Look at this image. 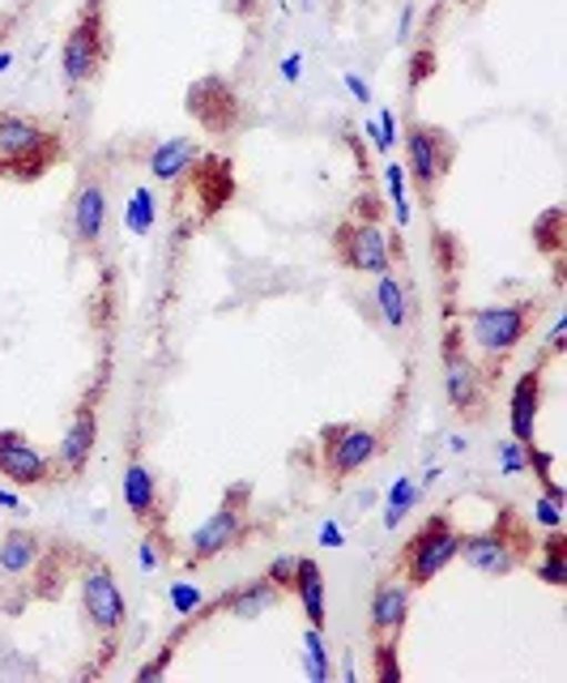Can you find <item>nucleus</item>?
I'll use <instances>...</instances> for the list:
<instances>
[{
	"instance_id": "f257e3e1",
	"label": "nucleus",
	"mask_w": 567,
	"mask_h": 683,
	"mask_svg": "<svg viewBox=\"0 0 567 683\" xmlns=\"http://www.w3.org/2000/svg\"><path fill=\"white\" fill-rule=\"evenodd\" d=\"M534 546H538V539H534L529 518L516 513L513 504H499V509H495V521H490L486 530L460 534L457 560H465L474 573H483V576H508L529 564Z\"/></svg>"
},
{
	"instance_id": "f03ea898",
	"label": "nucleus",
	"mask_w": 567,
	"mask_h": 683,
	"mask_svg": "<svg viewBox=\"0 0 567 683\" xmlns=\"http://www.w3.org/2000/svg\"><path fill=\"white\" fill-rule=\"evenodd\" d=\"M541 317V295H525V300H508V303H483V308H469L465 321H469V342L478 351V368L495 381L499 368L508 363L516 346L529 338V329L538 325Z\"/></svg>"
},
{
	"instance_id": "7ed1b4c3",
	"label": "nucleus",
	"mask_w": 567,
	"mask_h": 683,
	"mask_svg": "<svg viewBox=\"0 0 567 683\" xmlns=\"http://www.w3.org/2000/svg\"><path fill=\"white\" fill-rule=\"evenodd\" d=\"M78 594H81V620L85 629L99 636L103 650H115V641L129 629V599L120 590V576L103 555H81L78 564Z\"/></svg>"
},
{
	"instance_id": "20e7f679",
	"label": "nucleus",
	"mask_w": 567,
	"mask_h": 683,
	"mask_svg": "<svg viewBox=\"0 0 567 683\" xmlns=\"http://www.w3.org/2000/svg\"><path fill=\"white\" fill-rule=\"evenodd\" d=\"M247 534H252V488H247V483H235L231 492L222 495V504H217L214 513L192 530L189 551H184V569H205V564H214L217 555L235 551Z\"/></svg>"
},
{
	"instance_id": "39448f33",
	"label": "nucleus",
	"mask_w": 567,
	"mask_h": 683,
	"mask_svg": "<svg viewBox=\"0 0 567 683\" xmlns=\"http://www.w3.org/2000/svg\"><path fill=\"white\" fill-rule=\"evenodd\" d=\"M460 534H465V530H457L453 513H432V518L423 521V525L409 534V543L402 546V560H397V573H402L405 585H409V590L432 585L435 576L457 560Z\"/></svg>"
},
{
	"instance_id": "423d86ee",
	"label": "nucleus",
	"mask_w": 567,
	"mask_h": 683,
	"mask_svg": "<svg viewBox=\"0 0 567 683\" xmlns=\"http://www.w3.org/2000/svg\"><path fill=\"white\" fill-rule=\"evenodd\" d=\"M444 398L465 423H483L490 410V376L465 351V329L457 321L444 329Z\"/></svg>"
},
{
	"instance_id": "0eeeda50",
	"label": "nucleus",
	"mask_w": 567,
	"mask_h": 683,
	"mask_svg": "<svg viewBox=\"0 0 567 683\" xmlns=\"http://www.w3.org/2000/svg\"><path fill=\"white\" fill-rule=\"evenodd\" d=\"M108 13H103V0H85L78 13L73 30L64 34V48H60V73L69 90H81L99 78L103 60H108Z\"/></svg>"
},
{
	"instance_id": "6e6552de",
	"label": "nucleus",
	"mask_w": 567,
	"mask_h": 683,
	"mask_svg": "<svg viewBox=\"0 0 567 683\" xmlns=\"http://www.w3.org/2000/svg\"><path fill=\"white\" fill-rule=\"evenodd\" d=\"M405 180H414V189L423 192V201H432L435 189L444 184L448 167L457 159V141L448 129L427 124V120H409L405 124Z\"/></svg>"
},
{
	"instance_id": "1a4fd4ad",
	"label": "nucleus",
	"mask_w": 567,
	"mask_h": 683,
	"mask_svg": "<svg viewBox=\"0 0 567 683\" xmlns=\"http://www.w3.org/2000/svg\"><path fill=\"white\" fill-rule=\"evenodd\" d=\"M379 453H384V432H376V428H363V423H328V428H321L324 474L333 483L367 470Z\"/></svg>"
},
{
	"instance_id": "9d476101",
	"label": "nucleus",
	"mask_w": 567,
	"mask_h": 683,
	"mask_svg": "<svg viewBox=\"0 0 567 683\" xmlns=\"http://www.w3.org/2000/svg\"><path fill=\"white\" fill-rule=\"evenodd\" d=\"M103 393H108V376L99 372L94 384L85 389V398L78 402L73 410V419H69V428H64V436L55 444V465H60V474L64 479H78L81 470L90 465L94 458V444H99V406H103Z\"/></svg>"
},
{
	"instance_id": "9b49d317",
	"label": "nucleus",
	"mask_w": 567,
	"mask_h": 683,
	"mask_svg": "<svg viewBox=\"0 0 567 683\" xmlns=\"http://www.w3.org/2000/svg\"><path fill=\"white\" fill-rule=\"evenodd\" d=\"M0 479L13 483L18 492H39V488H55L64 474L55 458H48L27 432L0 428Z\"/></svg>"
},
{
	"instance_id": "f8f14e48",
	"label": "nucleus",
	"mask_w": 567,
	"mask_h": 683,
	"mask_svg": "<svg viewBox=\"0 0 567 683\" xmlns=\"http://www.w3.org/2000/svg\"><path fill=\"white\" fill-rule=\"evenodd\" d=\"M337 261L354 273H388L393 270V240L372 219H346L333 231Z\"/></svg>"
},
{
	"instance_id": "ddd939ff",
	"label": "nucleus",
	"mask_w": 567,
	"mask_h": 683,
	"mask_svg": "<svg viewBox=\"0 0 567 683\" xmlns=\"http://www.w3.org/2000/svg\"><path fill=\"white\" fill-rule=\"evenodd\" d=\"M184 108H189V115L205 133L214 137L235 133L243 120L240 90L226 82V78H201V82H192L189 94H184Z\"/></svg>"
},
{
	"instance_id": "4468645a",
	"label": "nucleus",
	"mask_w": 567,
	"mask_h": 683,
	"mask_svg": "<svg viewBox=\"0 0 567 683\" xmlns=\"http://www.w3.org/2000/svg\"><path fill=\"white\" fill-rule=\"evenodd\" d=\"M108 219H111V201H108V184L99 175H85L73 192V210H69V227H73V244L78 252H99L103 235H108Z\"/></svg>"
},
{
	"instance_id": "2eb2a0df",
	"label": "nucleus",
	"mask_w": 567,
	"mask_h": 683,
	"mask_svg": "<svg viewBox=\"0 0 567 683\" xmlns=\"http://www.w3.org/2000/svg\"><path fill=\"white\" fill-rule=\"evenodd\" d=\"M120 492H124V509L133 513V521L141 530H159L166 509H162V479L159 470L145 462L141 453H129L124 462V479H120Z\"/></svg>"
},
{
	"instance_id": "dca6fc26",
	"label": "nucleus",
	"mask_w": 567,
	"mask_h": 683,
	"mask_svg": "<svg viewBox=\"0 0 567 683\" xmlns=\"http://www.w3.org/2000/svg\"><path fill=\"white\" fill-rule=\"evenodd\" d=\"M409 602H414V590L405 585L402 576H393V581H379L376 590H372V620H367V629H372V645H402V632L409 624Z\"/></svg>"
},
{
	"instance_id": "f3484780",
	"label": "nucleus",
	"mask_w": 567,
	"mask_h": 683,
	"mask_svg": "<svg viewBox=\"0 0 567 683\" xmlns=\"http://www.w3.org/2000/svg\"><path fill=\"white\" fill-rule=\"evenodd\" d=\"M555 359L538 351L534 368H525L513 384V402H508V432L520 444H534V428H538V410H541V389H546V368Z\"/></svg>"
},
{
	"instance_id": "a211bd4d",
	"label": "nucleus",
	"mask_w": 567,
	"mask_h": 683,
	"mask_svg": "<svg viewBox=\"0 0 567 683\" xmlns=\"http://www.w3.org/2000/svg\"><path fill=\"white\" fill-rule=\"evenodd\" d=\"M81 551L78 543H64V539H48V551L39 555V564H34V573H30V594L39 602H55L64 594V585H69V576H78V564H81Z\"/></svg>"
},
{
	"instance_id": "6ab92c4d",
	"label": "nucleus",
	"mask_w": 567,
	"mask_h": 683,
	"mask_svg": "<svg viewBox=\"0 0 567 683\" xmlns=\"http://www.w3.org/2000/svg\"><path fill=\"white\" fill-rule=\"evenodd\" d=\"M43 551H48V534H39L30 525H9L0 534V581L4 585H27Z\"/></svg>"
},
{
	"instance_id": "aec40b11",
	"label": "nucleus",
	"mask_w": 567,
	"mask_h": 683,
	"mask_svg": "<svg viewBox=\"0 0 567 683\" xmlns=\"http://www.w3.org/2000/svg\"><path fill=\"white\" fill-rule=\"evenodd\" d=\"M286 602V594L273 585L270 576H252V581H240L235 590H226L217 602H210V615H231V620H261L265 611H273V606H282Z\"/></svg>"
},
{
	"instance_id": "412c9836",
	"label": "nucleus",
	"mask_w": 567,
	"mask_h": 683,
	"mask_svg": "<svg viewBox=\"0 0 567 683\" xmlns=\"http://www.w3.org/2000/svg\"><path fill=\"white\" fill-rule=\"evenodd\" d=\"M201 154H205V145H201L196 137H166V141H159V145L150 150L145 171H150L159 184H180V180H189L192 167L201 163Z\"/></svg>"
},
{
	"instance_id": "4be33fe9",
	"label": "nucleus",
	"mask_w": 567,
	"mask_h": 683,
	"mask_svg": "<svg viewBox=\"0 0 567 683\" xmlns=\"http://www.w3.org/2000/svg\"><path fill=\"white\" fill-rule=\"evenodd\" d=\"M192 189H196V201H201V214L210 219L217 214L231 197H235V175H231V159H205L201 154V163L189 171Z\"/></svg>"
},
{
	"instance_id": "5701e85b",
	"label": "nucleus",
	"mask_w": 567,
	"mask_h": 683,
	"mask_svg": "<svg viewBox=\"0 0 567 683\" xmlns=\"http://www.w3.org/2000/svg\"><path fill=\"white\" fill-rule=\"evenodd\" d=\"M60 159H64V141H60V133H48L39 145L22 150L18 159L0 163V180H22V184H34V180H43Z\"/></svg>"
},
{
	"instance_id": "b1692460",
	"label": "nucleus",
	"mask_w": 567,
	"mask_h": 683,
	"mask_svg": "<svg viewBox=\"0 0 567 683\" xmlns=\"http://www.w3.org/2000/svg\"><path fill=\"white\" fill-rule=\"evenodd\" d=\"M291 599H298L303 606V615H307V624L316 632L328 629V606H324V573L321 564L312 560V555H298L295 564V590H291Z\"/></svg>"
},
{
	"instance_id": "393cba45",
	"label": "nucleus",
	"mask_w": 567,
	"mask_h": 683,
	"mask_svg": "<svg viewBox=\"0 0 567 683\" xmlns=\"http://www.w3.org/2000/svg\"><path fill=\"white\" fill-rule=\"evenodd\" d=\"M52 129H43L34 115H22V111H0V163L18 159L22 150L39 145Z\"/></svg>"
},
{
	"instance_id": "a878e982",
	"label": "nucleus",
	"mask_w": 567,
	"mask_h": 683,
	"mask_svg": "<svg viewBox=\"0 0 567 683\" xmlns=\"http://www.w3.org/2000/svg\"><path fill=\"white\" fill-rule=\"evenodd\" d=\"M529 569H534L538 581L555 585V590H564L567 585V539H564V530H546L541 546H534V555H529Z\"/></svg>"
},
{
	"instance_id": "bb28decb",
	"label": "nucleus",
	"mask_w": 567,
	"mask_h": 683,
	"mask_svg": "<svg viewBox=\"0 0 567 683\" xmlns=\"http://www.w3.org/2000/svg\"><path fill=\"white\" fill-rule=\"evenodd\" d=\"M376 308L379 317H384V325L388 329H409V317H414V300H409V287H405L402 278H393V273H376Z\"/></svg>"
},
{
	"instance_id": "cd10ccee",
	"label": "nucleus",
	"mask_w": 567,
	"mask_h": 683,
	"mask_svg": "<svg viewBox=\"0 0 567 683\" xmlns=\"http://www.w3.org/2000/svg\"><path fill=\"white\" fill-rule=\"evenodd\" d=\"M529 235H534V248H538V252H546V257H564V210L550 205L546 214H538L534 227H529Z\"/></svg>"
},
{
	"instance_id": "c85d7f7f",
	"label": "nucleus",
	"mask_w": 567,
	"mask_h": 683,
	"mask_svg": "<svg viewBox=\"0 0 567 683\" xmlns=\"http://www.w3.org/2000/svg\"><path fill=\"white\" fill-rule=\"evenodd\" d=\"M405 69H409V73H405V82H409V90L418 94V90H423V86L435 78V48H432V43H423L418 52L409 56V64H405Z\"/></svg>"
},
{
	"instance_id": "c756f323",
	"label": "nucleus",
	"mask_w": 567,
	"mask_h": 683,
	"mask_svg": "<svg viewBox=\"0 0 567 683\" xmlns=\"http://www.w3.org/2000/svg\"><path fill=\"white\" fill-rule=\"evenodd\" d=\"M150 222H154V197H150V189H136L133 205H129V214H124V227L141 235V231H150Z\"/></svg>"
},
{
	"instance_id": "7c9ffc66",
	"label": "nucleus",
	"mask_w": 567,
	"mask_h": 683,
	"mask_svg": "<svg viewBox=\"0 0 567 683\" xmlns=\"http://www.w3.org/2000/svg\"><path fill=\"white\" fill-rule=\"evenodd\" d=\"M534 521H538L541 530H564V500L541 492L538 500H534Z\"/></svg>"
},
{
	"instance_id": "2f4dec72",
	"label": "nucleus",
	"mask_w": 567,
	"mask_h": 683,
	"mask_svg": "<svg viewBox=\"0 0 567 683\" xmlns=\"http://www.w3.org/2000/svg\"><path fill=\"white\" fill-rule=\"evenodd\" d=\"M295 564H298V555H277L270 569H265V576H270L286 599H291V590H295Z\"/></svg>"
},
{
	"instance_id": "473e14b6",
	"label": "nucleus",
	"mask_w": 567,
	"mask_h": 683,
	"mask_svg": "<svg viewBox=\"0 0 567 683\" xmlns=\"http://www.w3.org/2000/svg\"><path fill=\"white\" fill-rule=\"evenodd\" d=\"M171 602H175L180 615H192V611H196L201 620L210 615V606H205V599H201V590H189V585H175V590H171Z\"/></svg>"
},
{
	"instance_id": "72a5a7b5",
	"label": "nucleus",
	"mask_w": 567,
	"mask_h": 683,
	"mask_svg": "<svg viewBox=\"0 0 567 683\" xmlns=\"http://www.w3.org/2000/svg\"><path fill=\"white\" fill-rule=\"evenodd\" d=\"M499 465H504V474H520L525 470V444L520 440H504L499 444Z\"/></svg>"
},
{
	"instance_id": "f704fd0d",
	"label": "nucleus",
	"mask_w": 567,
	"mask_h": 683,
	"mask_svg": "<svg viewBox=\"0 0 567 683\" xmlns=\"http://www.w3.org/2000/svg\"><path fill=\"white\" fill-rule=\"evenodd\" d=\"M414 488H409V483H397V488H393V500H388V525H397V521L405 518V509H409V504H414Z\"/></svg>"
},
{
	"instance_id": "c9c22d12",
	"label": "nucleus",
	"mask_w": 567,
	"mask_h": 683,
	"mask_svg": "<svg viewBox=\"0 0 567 683\" xmlns=\"http://www.w3.org/2000/svg\"><path fill=\"white\" fill-rule=\"evenodd\" d=\"M384 171H388V192H393V201H397V222H405V201H402V192H405V167H402V163H388Z\"/></svg>"
},
{
	"instance_id": "e433bc0d",
	"label": "nucleus",
	"mask_w": 567,
	"mask_h": 683,
	"mask_svg": "<svg viewBox=\"0 0 567 683\" xmlns=\"http://www.w3.org/2000/svg\"><path fill=\"white\" fill-rule=\"evenodd\" d=\"M564 333H567V321H564V317H555V325H550V333H546V346H541V351H546L550 359L564 355Z\"/></svg>"
},
{
	"instance_id": "4c0bfd02",
	"label": "nucleus",
	"mask_w": 567,
	"mask_h": 683,
	"mask_svg": "<svg viewBox=\"0 0 567 683\" xmlns=\"http://www.w3.org/2000/svg\"><path fill=\"white\" fill-rule=\"evenodd\" d=\"M0 504H4V509H13V513H22V518H27V513H30L27 500H18V495H13V492H0Z\"/></svg>"
},
{
	"instance_id": "58836bf2",
	"label": "nucleus",
	"mask_w": 567,
	"mask_h": 683,
	"mask_svg": "<svg viewBox=\"0 0 567 683\" xmlns=\"http://www.w3.org/2000/svg\"><path fill=\"white\" fill-rule=\"evenodd\" d=\"M298 64H303L298 56H286V60H282V78H286V82H295L298 78Z\"/></svg>"
},
{
	"instance_id": "ea45409f",
	"label": "nucleus",
	"mask_w": 567,
	"mask_h": 683,
	"mask_svg": "<svg viewBox=\"0 0 567 683\" xmlns=\"http://www.w3.org/2000/svg\"><path fill=\"white\" fill-rule=\"evenodd\" d=\"M321 543L324 546H337V543H342V530H337V525H321Z\"/></svg>"
},
{
	"instance_id": "a19ab883",
	"label": "nucleus",
	"mask_w": 567,
	"mask_h": 683,
	"mask_svg": "<svg viewBox=\"0 0 567 683\" xmlns=\"http://www.w3.org/2000/svg\"><path fill=\"white\" fill-rule=\"evenodd\" d=\"M346 86H351L354 94H358V99H363V103H367V86L358 82V78H354V73H346Z\"/></svg>"
}]
</instances>
